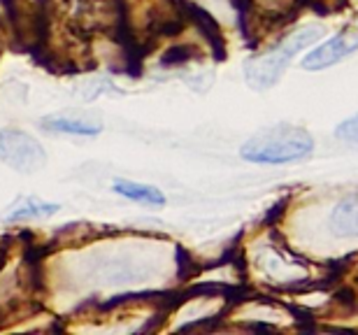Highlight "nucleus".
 Instances as JSON below:
<instances>
[{
    "label": "nucleus",
    "instance_id": "1",
    "mask_svg": "<svg viewBox=\"0 0 358 335\" xmlns=\"http://www.w3.org/2000/svg\"><path fill=\"white\" fill-rule=\"evenodd\" d=\"M314 140L305 128L279 124L249 138L240 149V156L256 166H286L303 161L312 154Z\"/></svg>",
    "mask_w": 358,
    "mask_h": 335
},
{
    "label": "nucleus",
    "instance_id": "2",
    "mask_svg": "<svg viewBox=\"0 0 358 335\" xmlns=\"http://www.w3.org/2000/svg\"><path fill=\"white\" fill-rule=\"evenodd\" d=\"M321 35H324V28H319V26L303 28V31L289 35V38H286L282 45H277L275 49L256 56V59H252L245 66L247 84L254 91L272 89L279 80H282L284 70L289 68L293 56L305 52L307 47L317 45V40H321Z\"/></svg>",
    "mask_w": 358,
    "mask_h": 335
},
{
    "label": "nucleus",
    "instance_id": "3",
    "mask_svg": "<svg viewBox=\"0 0 358 335\" xmlns=\"http://www.w3.org/2000/svg\"><path fill=\"white\" fill-rule=\"evenodd\" d=\"M0 161L19 173H33L45 163L42 145L28 133L0 131Z\"/></svg>",
    "mask_w": 358,
    "mask_h": 335
},
{
    "label": "nucleus",
    "instance_id": "4",
    "mask_svg": "<svg viewBox=\"0 0 358 335\" xmlns=\"http://www.w3.org/2000/svg\"><path fill=\"white\" fill-rule=\"evenodd\" d=\"M358 52V40H349L345 33H338L333 38H328L324 42H319L312 52H307V56L300 61V68L307 70V73H319V70H326L340 63L347 54Z\"/></svg>",
    "mask_w": 358,
    "mask_h": 335
},
{
    "label": "nucleus",
    "instance_id": "5",
    "mask_svg": "<svg viewBox=\"0 0 358 335\" xmlns=\"http://www.w3.org/2000/svg\"><path fill=\"white\" fill-rule=\"evenodd\" d=\"M331 226L340 238H358V196H349L338 203L331 215Z\"/></svg>",
    "mask_w": 358,
    "mask_h": 335
},
{
    "label": "nucleus",
    "instance_id": "6",
    "mask_svg": "<svg viewBox=\"0 0 358 335\" xmlns=\"http://www.w3.org/2000/svg\"><path fill=\"white\" fill-rule=\"evenodd\" d=\"M114 194L128 198V201H135V203H145V205H166V196H163L161 189L156 187H149V184H140V182H128V180H117L112 184Z\"/></svg>",
    "mask_w": 358,
    "mask_h": 335
},
{
    "label": "nucleus",
    "instance_id": "7",
    "mask_svg": "<svg viewBox=\"0 0 358 335\" xmlns=\"http://www.w3.org/2000/svg\"><path fill=\"white\" fill-rule=\"evenodd\" d=\"M61 210V205L56 203H45L38 198H24L17 205H12V210H7L5 219L7 222H26V219H42V217H52Z\"/></svg>",
    "mask_w": 358,
    "mask_h": 335
},
{
    "label": "nucleus",
    "instance_id": "8",
    "mask_svg": "<svg viewBox=\"0 0 358 335\" xmlns=\"http://www.w3.org/2000/svg\"><path fill=\"white\" fill-rule=\"evenodd\" d=\"M42 128L54 133H68V135H87L93 138L103 131V126L96 121H84V119H70V117H54V119H42Z\"/></svg>",
    "mask_w": 358,
    "mask_h": 335
},
{
    "label": "nucleus",
    "instance_id": "9",
    "mask_svg": "<svg viewBox=\"0 0 358 335\" xmlns=\"http://www.w3.org/2000/svg\"><path fill=\"white\" fill-rule=\"evenodd\" d=\"M335 138H338L345 147L358 152V114L345 119L338 128H335Z\"/></svg>",
    "mask_w": 358,
    "mask_h": 335
},
{
    "label": "nucleus",
    "instance_id": "10",
    "mask_svg": "<svg viewBox=\"0 0 358 335\" xmlns=\"http://www.w3.org/2000/svg\"><path fill=\"white\" fill-rule=\"evenodd\" d=\"M5 259H7V247H0V270L5 266Z\"/></svg>",
    "mask_w": 358,
    "mask_h": 335
},
{
    "label": "nucleus",
    "instance_id": "11",
    "mask_svg": "<svg viewBox=\"0 0 358 335\" xmlns=\"http://www.w3.org/2000/svg\"><path fill=\"white\" fill-rule=\"evenodd\" d=\"M3 5L7 7V12H12V17H14V0H3Z\"/></svg>",
    "mask_w": 358,
    "mask_h": 335
}]
</instances>
